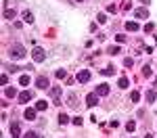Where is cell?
<instances>
[{"instance_id":"1","label":"cell","mask_w":157,"mask_h":138,"mask_svg":"<svg viewBox=\"0 0 157 138\" xmlns=\"http://www.w3.org/2000/svg\"><path fill=\"white\" fill-rule=\"evenodd\" d=\"M8 55H11V59L19 61V59H23V57H25V48H23L21 44H13V46H11V53H8Z\"/></svg>"},{"instance_id":"2","label":"cell","mask_w":157,"mask_h":138,"mask_svg":"<svg viewBox=\"0 0 157 138\" xmlns=\"http://www.w3.org/2000/svg\"><path fill=\"white\" fill-rule=\"evenodd\" d=\"M32 57H34V61H36V63H42L46 59V53H44V48L36 46V48H34V53H32Z\"/></svg>"},{"instance_id":"3","label":"cell","mask_w":157,"mask_h":138,"mask_svg":"<svg viewBox=\"0 0 157 138\" xmlns=\"http://www.w3.org/2000/svg\"><path fill=\"white\" fill-rule=\"evenodd\" d=\"M88 80H90V71H88V69H82V71H77V82H80V84H86Z\"/></svg>"},{"instance_id":"4","label":"cell","mask_w":157,"mask_h":138,"mask_svg":"<svg viewBox=\"0 0 157 138\" xmlns=\"http://www.w3.org/2000/svg\"><path fill=\"white\" fill-rule=\"evenodd\" d=\"M36 86H38L40 90H46V88H48V77H46V75H40L38 80H36Z\"/></svg>"},{"instance_id":"5","label":"cell","mask_w":157,"mask_h":138,"mask_svg":"<svg viewBox=\"0 0 157 138\" xmlns=\"http://www.w3.org/2000/svg\"><path fill=\"white\" fill-rule=\"evenodd\" d=\"M97 102H99V94H97V92H92V94L86 96V105H88V107H94Z\"/></svg>"},{"instance_id":"6","label":"cell","mask_w":157,"mask_h":138,"mask_svg":"<svg viewBox=\"0 0 157 138\" xmlns=\"http://www.w3.org/2000/svg\"><path fill=\"white\" fill-rule=\"evenodd\" d=\"M97 94H99V96H107V94H109V86L107 84H101L99 88H97Z\"/></svg>"},{"instance_id":"7","label":"cell","mask_w":157,"mask_h":138,"mask_svg":"<svg viewBox=\"0 0 157 138\" xmlns=\"http://www.w3.org/2000/svg\"><path fill=\"white\" fill-rule=\"evenodd\" d=\"M19 134H21V126H19V124H11V136L17 138Z\"/></svg>"},{"instance_id":"8","label":"cell","mask_w":157,"mask_h":138,"mask_svg":"<svg viewBox=\"0 0 157 138\" xmlns=\"http://www.w3.org/2000/svg\"><path fill=\"white\" fill-rule=\"evenodd\" d=\"M32 96H34V94H32L29 90H23V92L19 94V100H21V102H27V100H29Z\"/></svg>"},{"instance_id":"9","label":"cell","mask_w":157,"mask_h":138,"mask_svg":"<svg viewBox=\"0 0 157 138\" xmlns=\"http://www.w3.org/2000/svg\"><path fill=\"white\" fill-rule=\"evenodd\" d=\"M134 15L138 17V19H149V11H147V8H138Z\"/></svg>"},{"instance_id":"10","label":"cell","mask_w":157,"mask_h":138,"mask_svg":"<svg viewBox=\"0 0 157 138\" xmlns=\"http://www.w3.org/2000/svg\"><path fill=\"white\" fill-rule=\"evenodd\" d=\"M25 119H29V122H32V119H36V109H25Z\"/></svg>"},{"instance_id":"11","label":"cell","mask_w":157,"mask_h":138,"mask_svg":"<svg viewBox=\"0 0 157 138\" xmlns=\"http://www.w3.org/2000/svg\"><path fill=\"white\" fill-rule=\"evenodd\" d=\"M126 29H128V31H138V23H136V21H128V23H126Z\"/></svg>"},{"instance_id":"12","label":"cell","mask_w":157,"mask_h":138,"mask_svg":"<svg viewBox=\"0 0 157 138\" xmlns=\"http://www.w3.org/2000/svg\"><path fill=\"white\" fill-rule=\"evenodd\" d=\"M15 8H6V11H4V17H6V19H15Z\"/></svg>"},{"instance_id":"13","label":"cell","mask_w":157,"mask_h":138,"mask_svg":"<svg viewBox=\"0 0 157 138\" xmlns=\"http://www.w3.org/2000/svg\"><path fill=\"white\" fill-rule=\"evenodd\" d=\"M130 100H132V102H138V100H141V92H130Z\"/></svg>"},{"instance_id":"14","label":"cell","mask_w":157,"mask_h":138,"mask_svg":"<svg viewBox=\"0 0 157 138\" xmlns=\"http://www.w3.org/2000/svg\"><path fill=\"white\" fill-rule=\"evenodd\" d=\"M23 21H25V23H32V21H34V15H32L29 11H25V13H23Z\"/></svg>"},{"instance_id":"15","label":"cell","mask_w":157,"mask_h":138,"mask_svg":"<svg viewBox=\"0 0 157 138\" xmlns=\"http://www.w3.org/2000/svg\"><path fill=\"white\" fill-rule=\"evenodd\" d=\"M128 77H119V82H117V86H119V88H128Z\"/></svg>"},{"instance_id":"16","label":"cell","mask_w":157,"mask_h":138,"mask_svg":"<svg viewBox=\"0 0 157 138\" xmlns=\"http://www.w3.org/2000/svg\"><path fill=\"white\" fill-rule=\"evenodd\" d=\"M143 75H145V77H151V75H153V71H151V67H149V65H145V67H143Z\"/></svg>"},{"instance_id":"17","label":"cell","mask_w":157,"mask_h":138,"mask_svg":"<svg viewBox=\"0 0 157 138\" xmlns=\"http://www.w3.org/2000/svg\"><path fill=\"white\" fill-rule=\"evenodd\" d=\"M59 94H61V88L57 86V88H50V96L52 98H59Z\"/></svg>"},{"instance_id":"18","label":"cell","mask_w":157,"mask_h":138,"mask_svg":"<svg viewBox=\"0 0 157 138\" xmlns=\"http://www.w3.org/2000/svg\"><path fill=\"white\" fill-rule=\"evenodd\" d=\"M46 109V100H38L36 102V111H44Z\"/></svg>"},{"instance_id":"19","label":"cell","mask_w":157,"mask_h":138,"mask_svg":"<svg viewBox=\"0 0 157 138\" xmlns=\"http://www.w3.org/2000/svg\"><path fill=\"white\" fill-rule=\"evenodd\" d=\"M157 98V94H155V90H149V92H147V100H149V102H153Z\"/></svg>"},{"instance_id":"20","label":"cell","mask_w":157,"mask_h":138,"mask_svg":"<svg viewBox=\"0 0 157 138\" xmlns=\"http://www.w3.org/2000/svg\"><path fill=\"white\" fill-rule=\"evenodd\" d=\"M109 55H119L121 50H119V46H109V50H107Z\"/></svg>"},{"instance_id":"21","label":"cell","mask_w":157,"mask_h":138,"mask_svg":"<svg viewBox=\"0 0 157 138\" xmlns=\"http://www.w3.org/2000/svg\"><path fill=\"white\" fill-rule=\"evenodd\" d=\"M19 84H21V86H27V84H29V75H21V77H19Z\"/></svg>"},{"instance_id":"22","label":"cell","mask_w":157,"mask_h":138,"mask_svg":"<svg viewBox=\"0 0 157 138\" xmlns=\"http://www.w3.org/2000/svg\"><path fill=\"white\" fill-rule=\"evenodd\" d=\"M6 96H8V98H15V96H17V90H15V88H6Z\"/></svg>"},{"instance_id":"23","label":"cell","mask_w":157,"mask_h":138,"mask_svg":"<svg viewBox=\"0 0 157 138\" xmlns=\"http://www.w3.org/2000/svg\"><path fill=\"white\" fill-rule=\"evenodd\" d=\"M59 122H61V126H65V124L69 122V117H67L65 113H61V115H59Z\"/></svg>"},{"instance_id":"24","label":"cell","mask_w":157,"mask_h":138,"mask_svg":"<svg viewBox=\"0 0 157 138\" xmlns=\"http://www.w3.org/2000/svg\"><path fill=\"white\" fill-rule=\"evenodd\" d=\"M126 130H128V132H134V130H136V124H134V122H128V124H126Z\"/></svg>"},{"instance_id":"25","label":"cell","mask_w":157,"mask_h":138,"mask_svg":"<svg viewBox=\"0 0 157 138\" xmlns=\"http://www.w3.org/2000/svg\"><path fill=\"white\" fill-rule=\"evenodd\" d=\"M97 21H99V23H107V15H105V13L97 15Z\"/></svg>"},{"instance_id":"26","label":"cell","mask_w":157,"mask_h":138,"mask_svg":"<svg viewBox=\"0 0 157 138\" xmlns=\"http://www.w3.org/2000/svg\"><path fill=\"white\" fill-rule=\"evenodd\" d=\"M23 138H42V136H40L38 132H27V134H25Z\"/></svg>"},{"instance_id":"27","label":"cell","mask_w":157,"mask_h":138,"mask_svg":"<svg viewBox=\"0 0 157 138\" xmlns=\"http://www.w3.org/2000/svg\"><path fill=\"white\" fill-rule=\"evenodd\" d=\"M153 29H155V25H153V23H147V25H145V33H151Z\"/></svg>"},{"instance_id":"28","label":"cell","mask_w":157,"mask_h":138,"mask_svg":"<svg viewBox=\"0 0 157 138\" xmlns=\"http://www.w3.org/2000/svg\"><path fill=\"white\" fill-rule=\"evenodd\" d=\"M113 71H115V69H113V67H105V69H103V75H111Z\"/></svg>"},{"instance_id":"29","label":"cell","mask_w":157,"mask_h":138,"mask_svg":"<svg viewBox=\"0 0 157 138\" xmlns=\"http://www.w3.org/2000/svg\"><path fill=\"white\" fill-rule=\"evenodd\" d=\"M55 75H57V77H59V80H63V77H65V75H67V73H65V69H59V71H57V73H55Z\"/></svg>"},{"instance_id":"30","label":"cell","mask_w":157,"mask_h":138,"mask_svg":"<svg viewBox=\"0 0 157 138\" xmlns=\"http://www.w3.org/2000/svg\"><path fill=\"white\" fill-rule=\"evenodd\" d=\"M124 65H126V67H132V65H134V59H130V57L124 59Z\"/></svg>"},{"instance_id":"31","label":"cell","mask_w":157,"mask_h":138,"mask_svg":"<svg viewBox=\"0 0 157 138\" xmlns=\"http://www.w3.org/2000/svg\"><path fill=\"white\" fill-rule=\"evenodd\" d=\"M107 11H109V13H115V11H117V6H115V4H109V6H107Z\"/></svg>"},{"instance_id":"32","label":"cell","mask_w":157,"mask_h":138,"mask_svg":"<svg viewBox=\"0 0 157 138\" xmlns=\"http://www.w3.org/2000/svg\"><path fill=\"white\" fill-rule=\"evenodd\" d=\"M73 124H75V126H82V117H80V115L73 117Z\"/></svg>"},{"instance_id":"33","label":"cell","mask_w":157,"mask_h":138,"mask_svg":"<svg viewBox=\"0 0 157 138\" xmlns=\"http://www.w3.org/2000/svg\"><path fill=\"white\" fill-rule=\"evenodd\" d=\"M115 40L119 42V44H124V42H126V36H115Z\"/></svg>"},{"instance_id":"34","label":"cell","mask_w":157,"mask_h":138,"mask_svg":"<svg viewBox=\"0 0 157 138\" xmlns=\"http://www.w3.org/2000/svg\"><path fill=\"white\" fill-rule=\"evenodd\" d=\"M145 138H153V136H151V134H147V136H145Z\"/></svg>"},{"instance_id":"35","label":"cell","mask_w":157,"mask_h":138,"mask_svg":"<svg viewBox=\"0 0 157 138\" xmlns=\"http://www.w3.org/2000/svg\"><path fill=\"white\" fill-rule=\"evenodd\" d=\"M155 86H157V77H155Z\"/></svg>"},{"instance_id":"36","label":"cell","mask_w":157,"mask_h":138,"mask_svg":"<svg viewBox=\"0 0 157 138\" xmlns=\"http://www.w3.org/2000/svg\"><path fill=\"white\" fill-rule=\"evenodd\" d=\"M155 42H157V36H155Z\"/></svg>"},{"instance_id":"37","label":"cell","mask_w":157,"mask_h":138,"mask_svg":"<svg viewBox=\"0 0 157 138\" xmlns=\"http://www.w3.org/2000/svg\"><path fill=\"white\" fill-rule=\"evenodd\" d=\"M77 2H82V0H77Z\"/></svg>"}]
</instances>
